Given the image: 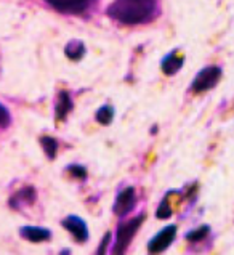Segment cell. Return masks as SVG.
I'll return each mask as SVG.
<instances>
[{
    "label": "cell",
    "instance_id": "cell-1",
    "mask_svg": "<svg viewBox=\"0 0 234 255\" xmlns=\"http://www.w3.org/2000/svg\"><path fill=\"white\" fill-rule=\"evenodd\" d=\"M156 13L157 0H114L108 8L109 18L127 26L149 23Z\"/></svg>",
    "mask_w": 234,
    "mask_h": 255
},
{
    "label": "cell",
    "instance_id": "cell-2",
    "mask_svg": "<svg viewBox=\"0 0 234 255\" xmlns=\"http://www.w3.org/2000/svg\"><path fill=\"white\" fill-rule=\"evenodd\" d=\"M144 218H146V215L140 214L138 217L131 218V220H128V222H122L119 227H117V236H116V244H114V251H113L114 254L127 252L131 239L135 238L136 231L140 230Z\"/></svg>",
    "mask_w": 234,
    "mask_h": 255
},
{
    "label": "cell",
    "instance_id": "cell-3",
    "mask_svg": "<svg viewBox=\"0 0 234 255\" xmlns=\"http://www.w3.org/2000/svg\"><path fill=\"white\" fill-rule=\"evenodd\" d=\"M220 79H222V69L220 68L218 66H207L196 74L194 81L191 84V90L194 93L207 92L210 89H214V87L220 82Z\"/></svg>",
    "mask_w": 234,
    "mask_h": 255
},
{
    "label": "cell",
    "instance_id": "cell-4",
    "mask_svg": "<svg viewBox=\"0 0 234 255\" xmlns=\"http://www.w3.org/2000/svg\"><path fill=\"white\" fill-rule=\"evenodd\" d=\"M175 238H177V227H175V225H169V227H165L162 231H159L157 235L151 239L148 244V251L151 254L164 252L167 247L173 243Z\"/></svg>",
    "mask_w": 234,
    "mask_h": 255
},
{
    "label": "cell",
    "instance_id": "cell-5",
    "mask_svg": "<svg viewBox=\"0 0 234 255\" xmlns=\"http://www.w3.org/2000/svg\"><path fill=\"white\" fill-rule=\"evenodd\" d=\"M135 202H136L135 188L133 186L125 188L116 198V202H114V214L117 217H125L127 214L131 212V209L135 207Z\"/></svg>",
    "mask_w": 234,
    "mask_h": 255
},
{
    "label": "cell",
    "instance_id": "cell-6",
    "mask_svg": "<svg viewBox=\"0 0 234 255\" xmlns=\"http://www.w3.org/2000/svg\"><path fill=\"white\" fill-rule=\"evenodd\" d=\"M61 225L64 230H68L74 236L77 243H85L89 239V227H87V223L80 217L69 215L61 222Z\"/></svg>",
    "mask_w": 234,
    "mask_h": 255
},
{
    "label": "cell",
    "instance_id": "cell-7",
    "mask_svg": "<svg viewBox=\"0 0 234 255\" xmlns=\"http://www.w3.org/2000/svg\"><path fill=\"white\" fill-rule=\"evenodd\" d=\"M45 2L53 6L58 11H64V13H82L85 11L92 2L95 0H45Z\"/></svg>",
    "mask_w": 234,
    "mask_h": 255
},
{
    "label": "cell",
    "instance_id": "cell-8",
    "mask_svg": "<svg viewBox=\"0 0 234 255\" xmlns=\"http://www.w3.org/2000/svg\"><path fill=\"white\" fill-rule=\"evenodd\" d=\"M35 198H37V193L32 186H24L21 188L18 193L13 194V198L10 199V206L13 209H19L21 206H31V204L35 202Z\"/></svg>",
    "mask_w": 234,
    "mask_h": 255
},
{
    "label": "cell",
    "instance_id": "cell-9",
    "mask_svg": "<svg viewBox=\"0 0 234 255\" xmlns=\"http://www.w3.org/2000/svg\"><path fill=\"white\" fill-rule=\"evenodd\" d=\"M19 233L26 241H31V243L48 241V239L52 238V231L47 228H40V227H23L19 230Z\"/></svg>",
    "mask_w": 234,
    "mask_h": 255
},
{
    "label": "cell",
    "instance_id": "cell-10",
    "mask_svg": "<svg viewBox=\"0 0 234 255\" xmlns=\"http://www.w3.org/2000/svg\"><path fill=\"white\" fill-rule=\"evenodd\" d=\"M183 63H185V56L178 52H172L162 60V72L165 76H173L181 69Z\"/></svg>",
    "mask_w": 234,
    "mask_h": 255
},
{
    "label": "cell",
    "instance_id": "cell-11",
    "mask_svg": "<svg viewBox=\"0 0 234 255\" xmlns=\"http://www.w3.org/2000/svg\"><path fill=\"white\" fill-rule=\"evenodd\" d=\"M72 109V100L69 97L68 92H60V97H58V105H56V118L60 121H64L66 116L71 113Z\"/></svg>",
    "mask_w": 234,
    "mask_h": 255
},
{
    "label": "cell",
    "instance_id": "cell-12",
    "mask_svg": "<svg viewBox=\"0 0 234 255\" xmlns=\"http://www.w3.org/2000/svg\"><path fill=\"white\" fill-rule=\"evenodd\" d=\"M64 53H66V56L69 58V60L77 61V60H80V58L84 56V53H85V45L80 40H71L68 45H66Z\"/></svg>",
    "mask_w": 234,
    "mask_h": 255
},
{
    "label": "cell",
    "instance_id": "cell-13",
    "mask_svg": "<svg viewBox=\"0 0 234 255\" xmlns=\"http://www.w3.org/2000/svg\"><path fill=\"white\" fill-rule=\"evenodd\" d=\"M40 144L43 151H45V154L48 156V159H55L56 157V152H58V141L52 136H42L40 138Z\"/></svg>",
    "mask_w": 234,
    "mask_h": 255
},
{
    "label": "cell",
    "instance_id": "cell-14",
    "mask_svg": "<svg viewBox=\"0 0 234 255\" xmlns=\"http://www.w3.org/2000/svg\"><path fill=\"white\" fill-rule=\"evenodd\" d=\"M114 118V109L111 106H101L97 111V121L101 126H109Z\"/></svg>",
    "mask_w": 234,
    "mask_h": 255
},
{
    "label": "cell",
    "instance_id": "cell-15",
    "mask_svg": "<svg viewBox=\"0 0 234 255\" xmlns=\"http://www.w3.org/2000/svg\"><path fill=\"white\" fill-rule=\"evenodd\" d=\"M209 233H210V228L207 227V225H202V227H199L197 230L189 231L186 235V239L189 243H199V241H202V239H206L209 236Z\"/></svg>",
    "mask_w": 234,
    "mask_h": 255
},
{
    "label": "cell",
    "instance_id": "cell-16",
    "mask_svg": "<svg viewBox=\"0 0 234 255\" xmlns=\"http://www.w3.org/2000/svg\"><path fill=\"white\" fill-rule=\"evenodd\" d=\"M169 194H167L165 198L160 201L159 207L156 210V217L160 218V220H165V218H169L172 215V209H170V202H169Z\"/></svg>",
    "mask_w": 234,
    "mask_h": 255
},
{
    "label": "cell",
    "instance_id": "cell-17",
    "mask_svg": "<svg viewBox=\"0 0 234 255\" xmlns=\"http://www.w3.org/2000/svg\"><path fill=\"white\" fill-rule=\"evenodd\" d=\"M69 173L77 180H85L87 178V170L82 165H71L69 167Z\"/></svg>",
    "mask_w": 234,
    "mask_h": 255
},
{
    "label": "cell",
    "instance_id": "cell-18",
    "mask_svg": "<svg viewBox=\"0 0 234 255\" xmlns=\"http://www.w3.org/2000/svg\"><path fill=\"white\" fill-rule=\"evenodd\" d=\"M8 124H10V114L2 105H0V127H6Z\"/></svg>",
    "mask_w": 234,
    "mask_h": 255
},
{
    "label": "cell",
    "instance_id": "cell-19",
    "mask_svg": "<svg viewBox=\"0 0 234 255\" xmlns=\"http://www.w3.org/2000/svg\"><path fill=\"white\" fill-rule=\"evenodd\" d=\"M109 239H111V235H109V233H106V236L103 238V243H101V246L98 247V254H105L106 252V247H108Z\"/></svg>",
    "mask_w": 234,
    "mask_h": 255
}]
</instances>
